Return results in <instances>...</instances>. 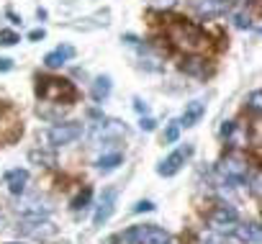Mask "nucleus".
Returning a JSON list of instances; mask_svg holds the SVG:
<instances>
[{"instance_id":"obj_7","label":"nucleus","mask_w":262,"mask_h":244,"mask_svg":"<svg viewBox=\"0 0 262 244\" xmlns=\"http://www.w3.org/2000/svg\"><path fill=\"white\" fill-rule=\"evenodd\" d=\"M193 154V149L190 147H180V149H175L167 160H162L160 165H157V172L162 175V178H172V175H178L180 170H183V165H185V160Z\"/></svg>"},{"instance_id":"obj_8","label":"nucleus","mask_w":262,"mask_h":244,"mask_svg":"<svg viewBox=\"0 0 262 244\" xmlns=\"http://www.w3.org/2000/svg\"><path fill=\"white\" fill-rule=\"evenodd\" d=\"M116 198H118V190L116 188H105L103 190V195L98 201V208H95V216H93V226H103L111 218V213L116 208Z\"/></svg>"},{"instance_id":"obj_26","label":"nucleus","mask_w":262,"mask_h":244,"mask_svg":"<svg viewBox=\"0 0 262 244\" xmlns=\"http://www.w3.org/2000/svg\"><path fill=\"white\" fill-rule=\"evenodd\" d=\"M155 126H157V124H155V118H149V116L139 121V129H142V131H155Z\"/></svg>"},{"instance_id":"obj_16","label":"nucleus","mask_w":262,"mask_h":244,"mask_svg":"<svg viewBox=\"0 0 262 244\" xmlns=\"http://www.w3.org/2000/svg\"><path fill=\"white\" fill-rule=\"evenodd\" d=\"M111 90H113V82H111V77L108 75H100V77H95V82H93V100H98V103H103L108 95H111Z\"/></svg>"},{"instance_id":"obj_13","label":"nucleus","mask_w":262,"mask_h":244,"mask_svg":"<svg viewBox=\"0 0 262 244\" xmlns=\"http://www.w3.org/2000/svg\"><path fill=\"white\" fill-rule=\"evenodd\" d=\"M26 183H29V172H26V170L16 167V170H8V172H6V185H8V190H11L13 195H21V193L26 190Z\"/></svg>"},{"instance_id":"obj_17","label":"nucleus","mask_w":262,"mask_h":244,"mask_svg":"<svg viewBox=\"0 0 262 244\" xmlns=\"http://www.w3.org/2000/svg\"><path fill=\"white\" fill-rule=\"evenodd\" d=\"M29 160L39 167H54L57 165V154L52 149H31L29 152Z\"/></svg>"},{"instance_id":"obj_5","label":"nucleus","mask_w":262,"mask_h":244,"mask_svg":"<svg viewBox=\"0 0 262 244\" xmlns=\"http://www.w3.org/2000/svg\"><path fill=\"white\" fill-rule=\"evenodd\" d=\"M82 137V124L80 121H64V124H54L49 131H47V139L52 147H64V144H72L75 139Z\"/></svg>"},{"instance_id":"obj_30","label":"nucleus","mask_w":262,"mask_h":244,"mask_svg":"<svg viewBox=\"0 0 262 244\" xmlns=\"http://www.w3.org/2000/svg\"><path fill=\"white\" fill-rule=\"evenodd\" d=\"M11 70H13V59L3 57V59H0V72H11Z\"/></svg>"},{"instance_id":"obj_1","label":"nucleus","mask_w":262,"mask_h":244,"mask_svg":"<svg viewBox=\"0 0 262 244\" xmlns=\"http://www.w3.org/2000/svg\"><path fill=\"white\" fill-rule=\"evenodd\" d=\"M165 36H167L170 47L178 49V52H183V54H206L211 49V39L206 36V31L198 24L185 21L180 16L167 18Z\"/></svg>"},{"instance_id":"obj_19","label":"nucleus","mask_w":262,"mask_h":244,"mask_svg":"<svg viewBox=\"0 0 262 244\" xmlns=\"http://www.w3.org/2000/svg\"><path fill=\"white\" fill-rule=\"evenodd\" d=\"M121 162H123L121 152H113V154H103V157L98 160V170H103V172H111V170H116V167H118Z\"/></svg>"},{"instance_id":"obj_20","label":"nucleus","mask_w":262,"mask_h":244,"mask_svg":"<svg viewBox=\"0 0 262 244\" xmlns=\"http://www.w3.org/2000/svg\"><path fill=\"white\" fill-rule=\"evenodd\" d=\"M18 41H21V39H18L16 31H11V29L0 31V47H13V44H18Z\"/></svg>"},{"instance_id":"obj_27","label":"nucleus","mask_w":262,"mask_h":244,"mask_svg":"<svg viewBox=\"0 0 262 244\" xmlns=\"http://www.w3.org/2000/svg\"><path fill=\"white\" fill-rule=\"evenodd\" d=\"M142 211H155V203L152 201H139L134 206V213H142Z\"/></svg>"},{"instance_id":"obj_11","label":"nucleus","mask_w":262,"mask_h":244,"mask_svg":"<svg viewBox=\"0 0 262 244\" xmlns=\"http://www.w3.org/2000/svg\"><path fill=\"white\" fill-rule=\"evenodd\" d=\"M72 57H75V47L62 44V47H57L54 52H49V54L44 57V64H47L49 70H57V67H62L64 62H70Z\"/></svg>"},{"instance_id":"obj_28","label":"nucleus","mask_w":262,"mask_h":244,"mask_svg":"<svg viewBox=\"0 0 262 244\" xmlns=\"http://www.w3.org/2000/svg\"><path fill=\"white\" fill-rule=\"evenodd\" d=\"M234 134V124H231V121H224V124H221V137L226 139V137H231Z\"/></svg>"},{"instance_id":"obj_23","label":"nucleus","mask_w":262,"mask_h":244,"mask_svg":"<svg viewBox=\"0 0 262 244\" xmlns=\"http://www.w3.org/2000/svg\"><path fill=\"white\" fill-rule=\"evenodd\" d=\"M88 201H90V188H85L75 201H72V211H80V208H85L88 206Z\"/></svg>"},{"instance_id":"obj_9","label":"nucleus","mask_w":262,"mask_h":244,"mask_svg":"<svg viewBox=\"0 0 262 244\" xmlns=\"http://www.w3.org/2000/svg\"><path fill=\"white\" fill-rule=\"evenodd\" d=\"M236 221H239V216H236V211L229 203H219L211 211V226L213 229H226V226H234Z\"/></svg>"},{"instance_id":"obj_2","label":"nucleus","mask_w":262,"mask_h":244,"mask_svg":"<svg viewBox=\"0 0 262 244\" xmlns=\"http://www.w3.org/2000/svg\"><path fill=\"white\" fill-rule=\"evenodd\" d=\"M34 82H36V85H34L36 95H39L41 100H47V103H57V105L64 103V105H72V103H77V98H80L75 82H70V80H64V77L36 75Z\"/></svg>"},{"instance_id":"obj_24","label":"nucleus","mask_w":262,"mask_h":244,"mask_svg":"<svg viewBox=\"0 0 262 244\" xmlns=\"http://www.w3.org/2000/svg\"><path fill=\"white\" fill-rule=\"evenodd\" d=\"M259 100H262L259 90H252V93H249V110H252L254 116H257V113H259V108H262V105H259Z\"/></svg>"},{"instance_id":"obj_3","label":"nucleus","mask_w":262,"mask_h":244,"mask_svg":"<svg viewBox=\"0 0 262 244\" xmlns=\"http://www.w3.org/2000/svg\"><path fill=\"white\" fill-rule=\"evenodd\" d=\"M18 234L24 236H31V239H39V241H47L57 234V226L47 218V216H34V213H26L21 221H18Z\"/></svg>"},{"instance_id":"obj_12","label":"nucleus","mask_w":262,"mask_h":244,"mask_svg":"<svg viewBox=\"0 0 262 244\" xmlns=\"http://www.w3.org/2000/svg\"><path fill=\"white\" fill-rule=\"evenodd\" d=\"M203 113H206V105L201 103V100H190L188 105H185V110H183V116H180V126H195L198 121L203 118Z\"/></svg>"},{"instance_id":"obj_6","label":"nucleus","mask_w":262,"mask_h":244,"mask_svg":"<svg viewBox=\"0 0 262 244\" xmlns=\"http://www.w3.org/2000/svg\"><path fill=\"white\" fill-rule=\"evenodd\" d=\"M24 134V121L13 108H6L0 113V144H13Z\"/></svg>"},{"instance_id":"obj_22","label":"nucleus","mask_w":262,"mask_h":244,"mask_svg":"<svg viewBox=\"0 0 262 244\" xmlns=\"http://www.w3.org/2000/svg\"><path fill=\"white\" fill-rule=\"evenodd\" d=\"M178 137H180V124H170L165 131V144H175Z\"/></svg>"},{"instance_id":"obj_31","label":"nucleus","mask_w":262,"mask_h":244,"mask_svg":"<svg viewBox=\"0 0 262 244\" xmlns=\"http://www.w3.org/2000/svg\"><path fill=\"white\" fill-rule=\"evenodd\" d=\"M134 108H137L139 113H147V110H149V105H147L142 98H134Z\"/></svg>"},{"instance_id":"obj_10","label":"nucleus","mask_w":262,"mask_h":244,"mask_svg":"<svg viewBox=\"0 0 262 244\" xmlns=\"http://www.w3.org/2000/svg\"><path fill=\"white\" fill-rule=\"evenodd\" d=\"M139 244H175V241L160 226H139Z\"/></svg>"},{"instance_id":"obj_21","label":"nucleus","mask_w":262,"mask_h":244,"mask_svg":"<svg viewBox=\"0 0 262 244\" xmlns=\"http://www.w3.org/2000/svg\"><path fill=\"white\" fill-rule=\"evenodd\" d=\"M234 24H236V29H249L252 26V16L247 13V11H234Z\"/></svg>"},{"instance_id":"obj_15","label":"nucleus","mask_w":262,"mask_h":244,"mask_svg":"<svg viewBox=\"0 0 262 244\" xmlns=\"http://www.w3.org/2000/svg\"><path fill=\"white\" fill-rule=\"evenodd\" d=\"M183 70L188 75H195V77H206L208 75V67H206V57L201 54H190L185 62H183Z\"/></svg>"},{"instance_id":"obj_25","label":"nucleus","mask_w":262,"mask_h":244,"mask_svg":"<svg viewBox=\"0 0 262 244\" xmlns=\"http://www.w3.org/2000/svg\"><path fill=\"white\" fill-rule=\"evenodd\" d=\"M249 190H252L254 198H259V172L252 175V180H249Z\"/></svg>"},{"instance_id":"obj_4","label":"nucleus","mask_w":262,"mask_h":244,"mask_svg":"<svg viewBox=\"0 0 262 244\" xmlns=\"http://www.w3.org/2000/svg\"><path fill=\"white\" fill-rule=\"evenodd\" d=\"M219 175L224 178L226 185H242L247 180V175H249V167H247V162L239 154H229V157H224L219 162Z\"/></svg>"},{"instance_id":"obj_29","label":"nucleus","mask_w":262,"mask_h":244,"mask_svg":"<svg viewBox=\"0 0 262 244\" xmlns=\"http://www.w3.org/2000/svg\"><path fill=\"white\" fill-rule=\"evenodd\" d=\"M44 36H47V31H44V29H34V31L29 34V41H41Z\"/></svg>"},{"instance_id":"obj_33","label":"nucleus","mask_w":262,"mask_h":244,"mask_svg":"<svg viewBox=\"0 0 262 244\" xmlns=\"http://www.w3.org/2000/svg\"><path fill=\"white\" fill-rule=\"evenodd\" d=\"M221 3H229V0H221Z\"/></svg>"},{"instance_id":"obj_32","label":"nucleus","mask_w":262,"mask_h":244,"mask_svg":"<svg viewBox=\"0 0 262 244\" xmlns=\"http://www.w3.org/2000/svg\"><path fill=\"white\" fill-rule=\"evenodd\" d=\"M6 110V105H3V100H0V113H3Z\"/></svg>"},{"instance_id":"obj_18","label":"nucleus","mask_w":262,"mask_h":244,"mask_svg":"<svg viewBox=\"0 0 262 244\" xmlns=\"http://www.w3.org/2000/svg\"><path fill=\"white\" fill-rule=\"evenodd\" d=\"M226 6L229 3H221V0H198V3H195L201 16H219V13L226 11Z\"/></svg>"},{"instance_id":"obj_14","label":"nucleus","mask_w":262,"mask_h":244,"mask_svg":"<svg viewBox=\"0 0 262 244\" xmlns=\"http://www.w3.org/2000/svg\"><path fill=\"white\" fill-rule=\"evenodd\" d=\"M234 236L242 244H259V226L257 224H234Z\"/></svg>"}]
</instances>
